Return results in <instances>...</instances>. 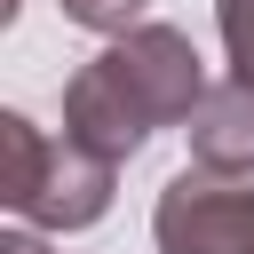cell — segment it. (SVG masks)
Segmentation results:
<instances>
[{
  "instance_id": "6da1fadb",
  "label": "cell",
  "mask_w": 254,
  "mask_h": 254,
  "mask_svg": "<svg viewBox=\"0 0 254 254\" xmlns=\"http://www.w3.org/2000/svg\"><path fill=\"white\" fill-rule=\"evenodd\" d=\"M198 103H206V64H198L190 32L135 24L64 79V135H79L111 167H127L159 127H190Z\"/></svg>"
},
{
  "instance_id": "3957f363",
  "label": "cell",
  "mask_w": 254,
  "mask_h": 254,
  "mask_svg": "<svg viewBox=\"0 0 254 254\" xmlns=\"http://www.w3.org/2000/svg\"><path fill=\"white\" fill-rule=\"evenodd\" d=\"M159 254H254V190L206 167H183L151 206Z\"/></svg>"
},
{
  "instance_id": "5b68a950",
  "label": "cell",
  "mask_w": 254,
  "mask_h": 254,
  "mask_svg": "<svg viewBox=\"0 0 254 254\" xmlns=\"http://www.w3.org/2000/svg\"><path fill=\"white\" fill-rule=\"evenodd\" d=\"M56 8H64L79 32H103V40H119V32H135V24H143V8H151V0H56Z\"/></svg>"
},
{
  "instance_id": "277c9868",
  "label": "cell",
  "mask_w": 254,
  "mask_h": 254,
  "mask_svg": "<svg viewBox=\"0 0 254 254\" xmlns=\"http://www.w3.org/2000/svg\"><path fill=\"white\" fill-rule=\"evenodd\" d=\"M190 167L206 175H230V183H254V79H222L206 87V103L190 111Z\"/></svg>"
},
{
  "instance_id": "52a82bcc",
  "label": "cell",
  "mask_w": 254,
  "mask_h": 254,
  "mask_svg": "<svg viewBox=\"0 0 254 254\" xmlns=\"http://www.w3.org/2000/svg\"><path fill=\"white\" fill-rule=\"evenodd\" d=\"M0 254H48V246H40L32 230H8V238H0Z\"/></svg>"
},
{
  "instance_id": "8992f818",
  "label": "cell",
  "mask_w": 254,
  "mask_h": 254,
  "mask_svg": "<svg viewBox=\"0 0 254 254\" xmlns=\"http://www.w3.org/2000/svg\"><path fill=\"white\" fill-rule=\"evenodd\" d=\"M214 32L238 79H254V0H214Z\"/></svg>"
},
{
  "instance_id": "7a4b0ae2",
  "label": "cell",
  "mask_w": 254,
  "mask_h": 254,
  "mask_svg": "<svg viewBox=\"0 0 254 254\" xmlns=\"http://www.w3.org/2000/svg\"><path fill=\"white\" fill-rule=\"evenodd\" d=\"M119 167L79 135H48L24 111H0V206L32 230H87L111 214Z\"/></svg>"
}]
</instances>
